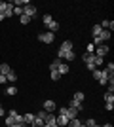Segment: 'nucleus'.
<instances>
[{
  "mask_svg": "<svg viewBox=\"0 0 114 127\" xmlns=\"http://www.w3.org/2000/svg\"><path fill=\"white\" fill-rule=\"evenodd\" d=\"M103 72L109 76L110 80H112V78H114V63H109V64H107V68H105Z\"/></svg>",
  "mask_w": 114,
  "mask_h": 127,
  "instance_id": "11",
  "label": "nucleus"
},
{
  "mask_svg": "<svg viewBox=\"0 0 114 127\" xmlns=\"http://www.w3.org/2000/svg\"><path fill=\"white\" fill-rule=\"evenodd\" d=\"M23 127H31V125H23Z\"/></svg>",
  "mask_w": 114,
  "mask_h": 127,
  "instance_id": "43",
  "label": "nucleus"
},
{
  "mask_svg": "<svg viewBox=\"0 0 114 127\" xmlns=\"http://www.w3.org/2000/svg\"><path fill=\"white\" fill-rule=\"evenodd\" d=\"M103 99H105V102H114V93H109V91H107L103 95Z\"/></svg>",
  "mask_w": 114,
  "mask_h": 127,
  "instance_id": "23",
  "label": "nucleus"
},
{
  "mask_svg": "<svg viewBox=\"0 0 114 127\" xmlns=\"http://www.w3.org/2000/svg\"><path fill=\"white\" fill-rule=\"evenodd\" d=\"M105 110H107V112H112L114 110V102H105Z\"/></svg>",
  "mask_w": 114,
  "mask_h": 127,
  "instance_id": "33",
  "label": "nucleus"
},
{
  "mask_svg": "<svg viewBox=\"0 0 114 127\" xmlns=\"http://www.w3.org/2000/svg\"><path fill=\"white\" fill-rule=\"evenodd\" d=\"M34 120V114L33 112H27V114H23V125H31Z\"/></svg>",
  "mask_w": 114,
  "mask_h": 127,
  "instance_id": "10",
  "label": "nucleus"
},
{
  "mask_svg": "<svg viewBox=\"0 0 114 127\" xmlns=\"http://www.w3.org/2000/svg\"><path fill=\"white\" fill-rule=\"evenodd\" d=\"M0 21H4V15H2V13H0Z\"/></svg>",
  "mask_w": 114,
  "mask_h": 127,
  "instance_id": "40",
  "label": "nucleus"
},
{
  "mask_svg": "<svg viewBox=\"0 0 114 127\" xmlns=\"http://www.w3.org/2000/svg\"><path fill=\"white\" fill-rule=\"evenodd\" d=\"M69 70H71V66H69V64H67V63H61L59 68H57V72H59L61 76H65V74H69Z\"/></svg>",
  "mask_w": 114,
  "mask_h": 127,
  "instance_id": "12",
  "label": "nucleus"
},
{
  "mask_svg": "<svg viewBox=\"0 0 114 127\" xmlns=\"http://www.w3.org/2000/svg\"><path fill=\"white\" fill-rule=\"evenodd\" d=\"M93 49H95V46H93V44H89V46H87V49H86V53H93Z\"/></svg>",
  "mask_w": 114,
  "mask_h": 127,
  "instance_id": "35",
  "label": "nucleus"
},
{
  "mask_svg": "<svg viewBox=\"0 0 114 127\" xmlns=\"http://www.w3.org/2000/svg\"><path fill=\"white\" fill-rule=\"evenodd\" d=\"M93 64H95V68L101 66V64H103V57H97V55H95V57H93Z\"/></svg>",
  "mask_w": 114,
  "mask_h": 127,
  "instance_id": "30",
  "label": "nucleus"
},
{
  "mask_svg": "<svg viewBox=\"0 0 114 127\" xmlns=\"http://www.w3.org/2000/svg\"><path fill=\"white\" fill-rule=\"evenodd\" d=\"M101 31H103V29H101V25H93V29H91V34H93V38L95 36H99V34H101Z\"/></svg>",
  "mask_w": 114,
  "mask_h": 127,
  "instance_id": "20",
  "label": "nucleus"
},
{
  "mask_svg": "<svg viewBox=\"0 0 114 127\" xmlns=\"http://www.w3.org/2000/svg\"><path fill=\"white\" fill-rule=\"evenodd\" d=\"M4 125H6V127H11V125H15V123H13V118L6 116V118H4Z\"/></svg>",
  "mask_w": 114,
  "mask_h": 127,
  "instance_id": "28",
  "label": "nucleus"
},
{
  "mask_svg": "<svg viewBox=\"0 0 114 127\" xmlns=\"http://www.w3.org/2000/svg\"><path fill=\"white\" fill-rule=\"evenodd\" d=\"M63 59H67L69 63H72V61L76 59V53H74V51H67V53H65V57H63Z\"/></svg>",
  "mask_w": 114,
  "mask_h": 127,
  "instance_id": "21",
  "label": "nucleus"
},
{
  "mask_svg": "<svg viewBox=\"0 0 114 127\" xmlns=\"http://www.w3.org/2000/svg\"><path fill=\"white\" fill-rule=\"evenodd\" d=\"M91 74H93V80H97V82H99L101 85H107V84L110 82V78H109L107 74H105L103 70H99V68H95V70L91 72ZM112 80H114V78H112Z\"/></svg>",
  "mask_w": 114,
  "mask_h": 127,
  "instance_id": "1",
  "label": "nucleus"
},
{
  "mask_svg": "<svg viewBox=\"0 0 114 127\" xmlns=\"http://www.w3.org/2000/svg\"><path fill=\"white\" fill-rule=\"evenodd\" d=\"M42 110H46V112H55V110H57V104H55V101H51V99H48V101H44V106H42Z\"/></svg>",
  "mask_w": 114,
  "mask_h": 127,
  "instance_id": "8",
  "label": "nucleus"
},
{
  "mask_svg": "<svg viewBox=\"0 0 114 127\" xmlns=\"http://www.w3.org/2000/svg\"><path fill=\"white\" fill-rule=\"evenodd\" d=\"M13 15H19V17L23 15V8L21 6H13Z\"/></svg>",
  "mask_w": 114,
  "mask_h": 127,
  "instance_id": "29",
  "label": "nucleus"
},
{
  "mask_svg": "<svg viewBox=\"0 0 114 127\" xmlns=\"http://www.w3.org/2000/svg\"><path fill=\"white\" fill-rule=\"evenodd\" d=\"M84 125H86V127H95V125H97V122H95L93 118H87L86 122H84Z\"/></svg>",
  "mask_w": 114,
  "mask_h": 127,
  "instance_id": "26",
  "label": "nucleus"
},
{
  "mask_svg": "<svg viewBox=\"0 0 114 127\" xmlns=\"http://www.w3.org/2000/svg\"><path fill=\"white\" fill-rule=\"evenodd\" d=\"M78 114H80V112L76 110V108H72V106L65 108V116L69 118V120H74V118H78Z\"/></svg>",
  "mask_w": 114,
  "mask_h": 127,
  "instance_id": "9",
  "label": "nucleus"
},
{
  "mask_svg": "<svg viewBox=\"0 0 114 127\" xmlns=\"http://www.w3.org/2000/svg\"><path fill=\"white\" fill-rule=\"evenodd\" d=\"M44 127H57V123H55V122L53 123H44Z\"/></svg>",
  "mask_w": 114,
  "mask_h": 127,
  "instance_id": "38",
  "label": "nucleus"
},
{
  "mask_svg": "<svg viewBox=\"0 0 114 127\" xmlns=\"http://www.w3.org/2000/svg\"><path fill=\"white\" fill-rule=\"evenodd\" d=\"M23 15H27V17H31V19H33V17L36 15V6L27 4L25 8H23Z\"/></svg>",
  "mask_w": 114,
  "mask_h": 127,
  "instance_id": "7",
  "label": "nucleus"
},
{
  "mask_svg": "<svg viewBox=\"0 0 114 127\" xmlns=\"http://www.w3.org/2000/svg\"><path fill=\"white\" fill-rule=\"evenodd\" d=\"M51 21H53V17L49 15V13H46V15L42 17V23H44V25H48V23H51Z\"/></svg>",
  "mask_w": 114,
  "mask_h": 127,
  "instance_id": "31",
  "label": "nucleus"
},
{
  "mask_svg": "<svg viewBox=\"0 0 114 127\" xmlns=\"http://www.w3.org/2000/svg\"><path fill=\"white\" fill-rule=\"evenodd\" d=\"M17 93H19V89H17L15 85H8V87H6V95L13 97V95H17Z\"/></svg>",
  "mask_w": 114,
  "mask_h": 127,
  "instance_id": "13",
  "label": "nucleus"
},
{
  "mask_svg": "<svg viewBox=\"0 0 114 127\" xmlns=\"http://www.w3.org/2000/svg\"><path fill=\"white\" fill-rule=\"evenodd\" d=\"M11 127H23V125H11Z\"/></svg>",
  "mask_w": 114,
  "mask_h": 127,
  "instance_id": "41",
  "label": "nucleus"
},
{
  "mask_svg": "<svg viewBox=\"0 0 114 127\" xmlns=\"http://www.w3.org/2000/svg\"><path fill=\"white\" fill-rule=\"evenodd\" d=\"M107 91H109V93H114V80H110L109 84H107Z\"/></svg>",
  "mask_w": 114,
  "mask_h": 127,
  "instance_id": "32",
  "label": "nucleus"
},
{
  "mask_svg": "<svg viewBox=\"0 0 114 127\" xmlns=\"http://www.w3.org/2000/svg\"><path fill=\"white\" fill-rule=\"evenodd\" d=\"M38 40L42 44H53V40H55V34L53 32H49V31H46V32H40L38 34Z\"/></svg>",
  "mask_w": 114,
  "mask_h": 127,
  "instance_id": "4",
  "label": "nucleus"
},
{
  "mask_svg": "<svg viewBox=\"0 0 114 127\" xmlns=\"http://www.w3.org/2000/svg\"><path fill=\"white\" fill-rule=\"evenodd\" d=\"M61 63H63L61 59H53V61L49 63V70H57V68H59V64H61Z\"/></svg>",
  "mask_w": 114,
  "mask_h": 127,
  "instance_id": "18",
  "label": "nucleus"
},
{
  "mask_svg": "<svg viewBox=\"0 0 114 127\" xmlns=\"http://www.w3.org/2000/svg\"><path fill=\"white\" fill-rule=\"evenodd\" d=\"M4 114H6V112H4V106H2V102H0V118H4Z\"/></svg>",
  "mask_w": 114,
  "mask_h": 127,
  "instance_id": "37",
  "label": "nucleus"
},
{
  "mask_svg": "<svg viewBox=\"0 0 114 127\" xmlns=\"http://www.w3.org/2000/svg\"><path fill=\"white\" fill-rule=\"evenodd\" d=\"M101 127H112V125H110V123H105V125H101Z\"/></svg>",
  "mask_w": 114,
  "mask_h": 127,
  "instance_id": "39",
  "label": "nucleus"
},
{
  "mask_svg": "<svg viewBox=\"0 0 114 127\" xmlns=\"http://www.w3.org/2000/svg\"><path fill=\"white\" fill-rule=\"evenodd\" d=\"M69 106L76 108L78 112H82V110H84V104H82V102H78V101H72V99H71V102H69Z\"/></svg>",
  "mask_w": 114,
  "mask_h": 127,
  "instance_id": "16",
  "label": "nucleus"
},
{
  "mask_svg": "<svg viewBox=\"0 0 114 127\" xmlns=\"http://www.w3.org/2000/svg\"><path fill=\"white\" fill-rule=\"evenodd\" d=\"M8 84V80H6V76L4 74H0V85H6Z\"/></svg>",
  "mask_w": 114,
  "mask_h": 127,
  "instance_id": "34",
  "label": "nucleus"
},
{
  "mask_svg": "<svg viewBox=\"0 0 114 127\" xmlns=\"http://www.w3.org/2000/svg\"><path fill=\"white\" fill-rule=\"evenodd\" d=\"M84 99H86V95L82 93V91H76L74 95H72V101H78V102H84Z\"/></svg>",
  "mask_w": 114,
  "mask_h": 127,
  "instance_id": "17",
  "label": "nucleus"
},
{
  "mask_svg": "<svg viewBox=\"0 0 114 127\" xmlns=\"http://www.w3.org/2000/svg\"><path fill=\"white\" fill-rule=\"evenodd\" d=\"M2 15H4V19H8V17H13V2H4Z\"/></svg>",
  "mask_w": 114,
  "mask_h": 127,
  "instance_id": "5",
  "label": "nucleus"
},
{
  "mask_svg": "<svg viewBox=\"0 0 114 127\" xmlns=\"http://www.w3.org/2000/svg\"><path fill=\"white\" fill-rule=\"evenodd\" d=\"M49 78L53 80V82H57V80L61 78V74H59V72H57V70H49Z\"/></svg>",
  "mask_w": 114,
  "mask_h": 127,
  "instance_id": "25",
  "label": "nucleus"
},
{
  "mask_svg": "<svg viewBox=\"0 0 114 127\" xmlns=\"http://www.w3.org/2000/svg\"><path fill=\"white\" fill-rule=\"evenodd\" d=\"M93 57H95L93 53H84V55H82V61H84L86 64H91L93 63Z\"/></svg>",
  "mask_w": 114,
  "mask_h": 127,
  "instance_id": "15",
  "label": "nucleus"
},
{
  "mask_svg": "<svg viewBox=\"0 0 114 127\" xmlns=\"http://www.w3.org/2000/svg\"><path fill=\"white\" fill-rule=\"evenodd\" d=\"M86 66H87V70H89V72H93V70H95V64H93V63H91V64H86Z\"/></svg>",
  "mask_w": 114,
  "mask_h": 127,
  "instance_id": "36",
  "label": "nucleus"
},
{
  "mask_svg": "<svg viewBox=\"0 0 114 127\" xmlns=\"http://www.w3.org/2000/svg\"><path fill=\"white\" fill-rule=\"evenodd\" d=\"M80 127H86V125H84V123H82V125H80Z\"/></svg>",
  "mask_w": 114,
  "mask_h": 127,
  "instance_id": "42",
  "label": "nucleus"
},
{
  "mask_svg": "<svg viewBox=\"0 0 114 127\" xmlns=\"http://www.w3.org/2000/svg\"><path fill=\"white\" fill-rule=\"evenodd\" d=\"M67 51H72V42H71V40H65V42L61 44L59 51H57V59H61V61H63V57H65Z\"/></svg>",
  "mask_w": 114,
  "mask_h": 127,
  "instance_id": "2",
  "label": "nucleus"
},
{
  "mask_svg": "<svg viewBox=\"0 0 114 127\" xmlns=\"http://www.w3.org/2000/svg\"><path fill=\"white\" fill-rule=\"evenodd\" d=\"M80 125H82V122L78 118H74V120H69V125L67 127H80Z\"/></svg>",
  "mask_w": 114,
  "mask_h": 127,
  "instance_id": "22",
  "label": "nucleus"
},
{
  "mask_svg": "<svg viewBox=\"0 0 114 127\" xmlns=\"http://www.w3.org/2000/svg\"><path fill=\"white\" fill-rule=\"evenodd\" d=\"M31 127H44V122H42V120H38V118L34 116V120H33V123H31Z\"/></svg>",
  "mask_w": 114,
  "mask_h": 127,
  "instance_id": "24",
  "label": "nucleus"
},
{
  "mask_svg": "<svg viewBox=\"0 0 114 127\" xmlns=\"http://www.w3.org/2000/svg\"><path fill=\"white\" fill-rule=\"evenodd\" d=\"M6 80H8V84H13V82H17V74L11 70L10 74H6Z\"/></svg>",
  "mask_w": 114,
  "mask_h": 127,
  "instance_id": "19",
  "label": "nucleus"
},
{
  "mask_svg": "<svg viewBox=\"0 0 114 127\" xmlns=\"http://www.w3.org/2000/svg\"><path fill=\"white\" fill-rule=\"evenodd\" d=\"M10 72H11V66H10V64H8V63H2V64H0V74H10Z\"/></svg>",
  "mask_w": 114,
  "mask_h": 127,
  "instance_id": "14",
  "label": "nucleus"
},
{
  "mask_svg": "<svg viewBox=\"0 0 114 127\" xmlns=\"http://www.w3.org/2000/svg\"><path fill=\"white\" fill-rule=\"evenodd\" d=\"M31 21H33V19H31V17H27V15H21V17H19V23H21V25H29Z\"/></svg>",
  "mask_w": 114,
  "mask_h": 127,
  "instance_id": "27",
  "label": "nucleus"
},
{
  "mask_svg": "<svg viewBox=\"0 0 114 127\" xmlns=\"http://www.w3.org/2000/svg\"><path fill=\"white\" fill-rule=\"evenodd\" d=\"M55 123H57V127H67L69 125V118L65 114H55Z\"/></svg>",
  "mask_w": 114,
  "mask_h": 127,
  "instance_id": "6",
  "label": "nucleus"
},
{
  "mask_svg": "<svg viewBox=\"0 0 114 127\" xmlns=\"http://www.w3.org/2000/svg\"><path fill=\"white\" fill-rule=\"evenodd\" d=\"M110 53V46L109 44H101V46H95V51H93V55H97V57H103L105 55H109Z\"/></svg>",
  "mask_w": 114,
  "mask_h": 127,
  "instance_id": "3",
  "label": "nucleus"
}]
</instances>
